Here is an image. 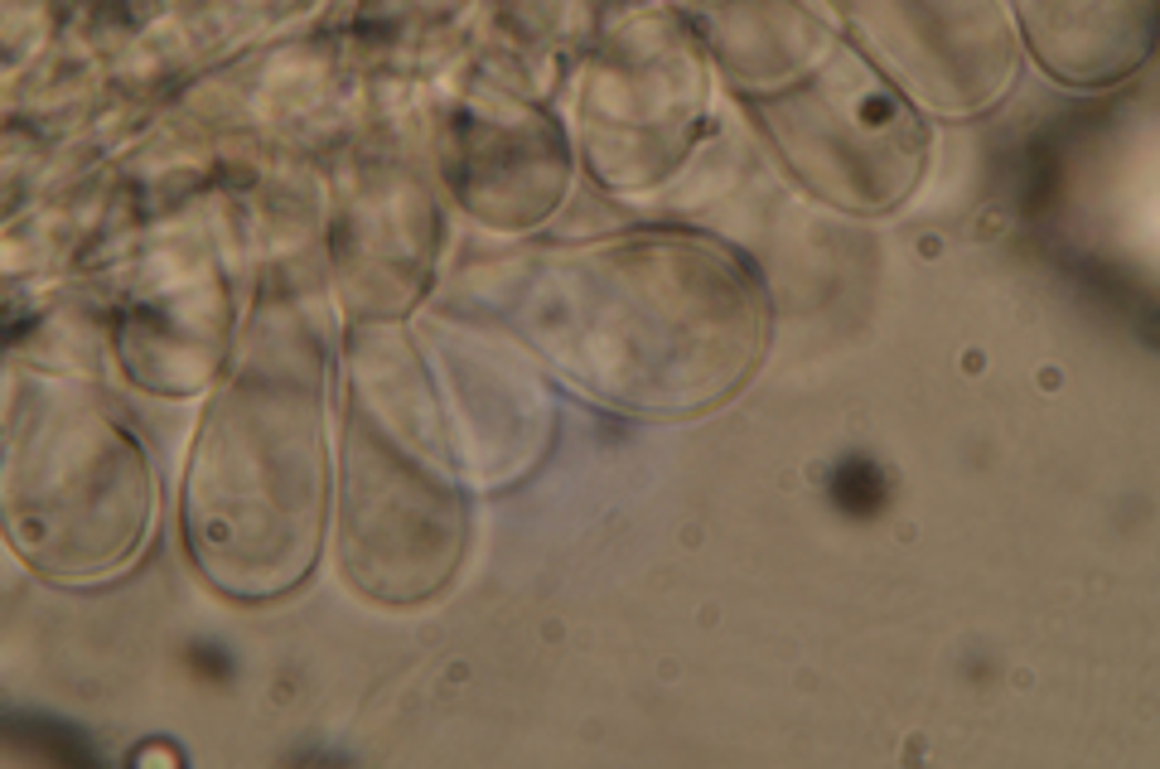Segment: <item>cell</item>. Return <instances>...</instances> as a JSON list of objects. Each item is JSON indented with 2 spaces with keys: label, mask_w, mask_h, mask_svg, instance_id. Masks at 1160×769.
Masks as SVG:
<instances>
[{
  "label": "cell",
  "mask_w": 1160,
  "mask_h": 769,
  "mask_svg": "<svg viewBox=\"0 0 1160 769\" xmlns=\"http://www.w3.org/2000/svg\"><path fill=\"white\" fill-rule=\"evenodd\" d=\"M827 494H832V503L842 513H851V519H871V513L885 509L890 484H885V474H880V465H871V460L856 455V460H842V465L832 470Z\"/></svg>",
  "instance_id": "1"
},
{
  "label": "cell",
  "mask_w": 1160,
  "mask_h": 769,
  "mask_svg": "<svg viewBox=\"0 0 1160 769\" xmlns=\"http://www.w3.org/2000/svg\"><path fill=\"white\" fill-rule=\"evenodd\" d=\"M194 658H198V668H208V673H213V678H228V673H233V663H218L223 654H213V648H198Z\"/></svg>",
  "instance_id": "2"
}]
</instances>
